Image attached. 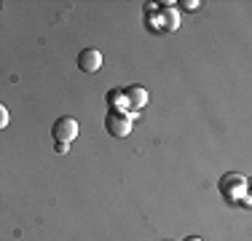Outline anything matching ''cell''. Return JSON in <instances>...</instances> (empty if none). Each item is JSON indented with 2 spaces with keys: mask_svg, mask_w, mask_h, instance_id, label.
<instances>
[{
  "mask_svg": "<svg viewBox=\"0 0 252 241\" xmlns=\"http://www.w3.org/2000/svg\"><path fill=\"white\" fill-rule=\"evenodd\" d=\"M8 126V110H5V105H0V129H5Z\"/></svg>",
  "mask_w": 252,
  "mask_h": 241,
  "instance_id": "obj_8",
  "label": "cell"
},
{
  "mask_svg": "<svg viewBox=\"0 0 252 241\" xmlns=\"http://www.w3.org/2000/svg\"><path fill=\"white\" fill-rule=\"evenodd\" d=\"M54 148H57V153H59V155H67L70 145H67V142H57V145H54Z\"/></svg>",
  "mask_w": 252,
  "mask_h": 241,
  "instance_id": "obj_9",
  "label": "cell"
},
{
  "mask_svg": "<svg viewBox=\"0 0 252 241\" xmlns=\"http://www.w3.org/2000/svg\"><path fill=\"white\" fill-rule=\"evenodd\" d=\"M102 67V51L99 48H83L78 54V70L83 72H97Z\"/></svg>",
  "mask_w": 252,
  "mask_h": 241,
  "instance_id": "obj_4",
  "label": "cell"
},
{
  "mask_svg": "<svg viewBox=\"0 0 252 241\" xmlns=\"http://www.w3.org/2000/svg\"><path fill=\"white\" fill-rule=\"evenodd\" d=\"M218 190L223 193L228 201H242V198L247 196V180H244V174H239V172H228V174L220 177Z\"/></svg>",
  "mask_w": 252,
  "mask_h": 241,
  "instance_id": "obj_1",
  "label": "cell"
},
{
  "mask_svg": "<svg viewBox=\"0 0 252 241\" xmlns=\"http://www.w3.org/2000/svg\"><path fill=\"white\" fill-rule=\"evenodd\" d=\"M78 131H81V126H78V120L75 118H70V116H62V118H57L54 120V129H51V134H54V140L57 142H73L75 137H78Z\"/></svg>",
  "mask_w": 252,
  "mask_h": 241,
  "instance_id": "obj_3",
  "label": "cell"
},
{
  "mask_svg": "<svg viewBox=\"0 0 252 241\" xmlns=\"http://www.w3.org/2000/svg\"><path fill=\"white\" fill-rule=\"evenodd\" d=\"M124 96H126V102H129V105L134 107V110L145 107V105H148V99H151V94H148L142 86H129V89H124Z\"/></svg>",
  "mask_w": 252,
  "mask_h": 241,
  "instance_id": "obj_5",
  "label": "cell"
},
{
  "mask_svg": "<svg viewBox=\"0 0 252 241\" xmlns=\"http://www.w3.org/2000/svg\"><path fill=\"white\" fill-rule=\"evenodd\" d=\"M185 241H204V239H199V236H188Z\"/></svg>",
  "mask_w": 252,
  "mask_h": 241,
  "instance_id": "obj_10",
  "label": "cell"
},
{
  "mask_svg": "<svg viewBox=\"0 0 252 241\" xmlns=\"http://www.w3.org/2000/svg\"><path fill=\"white\" fill-rule=\"evenodd\" d=\"M105 129H107V134H113V137H129L131 134V118L126 116L124 110L113 107L105 116Z\"/></svg>",
  "mask_w": 252,
  "mask_h": 241,
  "instance_id": "obj_2",
  "label": "cell"
},
{
  "mask_svg": "<svg viewBox=\"0 0 252 241\" xmlns=\"http://www.w3.org/2000/svg\"><path fill=\"white\" fill-rule=\"evenodd\" d=\"M180 5H183L185 11H199V5H201V3H199V0H183Z\"/></svg>",
  "mask_w": 252,
  "mask_h": 241,
  "instance_id": "obj_7",
  "label": "cell"
},
{
  "mask_svg": "<svg viewBox=\"0 0 252 241\" xmlns=\"http://www.w3.org/2000/svg\"><path fill=\"white\" fill-rule=\"evenodd\" d=\"M161 14H164V30H177V11H169V8H161Z\"/></svg>",
  "mask_w": 252,
  "mask_h": 241,
  "instance_id": "obj_6",
  "label": "cell"
}]
</instances>
